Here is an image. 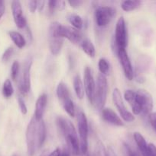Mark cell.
Masks as SVG:
<instances>
[{
  "mask_svg": "<svg viewBox=\"0 0 156 156\" xmlns=\"http://www.w3.org/2000/svg\"><path fill=\"white\" fill-rule=\"evenodd\" d=\"M14 93V88L12 85V82L9 79H6L3 83L2 86V94L6 98H9L12 96Z\"/></svg>",
  "mask_w": 156,
  "mask_h": 156,
  "instance_id": "cell-26",
  "label": "cell"
},
{
  "mask_svg": "<svg viewBox=\"0 0 156 156\" xmlns=\"http://www.w3.org/2000/svg\"><path fill=\"white\" fill-rule=\"evenodd\" d=\"M73 88H74V91L76 93V97L79 99L82 100L84 98V83H83L82 80H81L80 77L79 76H76L73 78Z\"/></svg>",
  "mask_w": 156,
  "mask_h": 156,
  "instance_id": "cell-21",
  "label": "cell"
},
{
  "mask_svg": "<svg viewBox=\"0 0 156 156\" xmlns=\"http://www.w3.org/2000/svg\"><path fill=\"white\" fill-rule=\"evenodd\" d=\"M114 50L116 54L122 49H125L127 46V32L125 21L123 17L118 19L115 29Z\"/></svg>",
  "mask_w": 156,
  "mask_h": 156,
  "instance_id": "cell-6",
  "label": "cell"
},
{
  "mask_svg": "<svg viewBox=\"0 0 156 156\" xmlns=\"http://www.w3.org/2000/svg\"><path fill=\"white\" fill-rule=\"evenodd\" d=\"M47 104V96L46 94H42L38 97L35 104V118L37 120H42L43 115L45 111L46 107Z\"/></svg>",
  "mask_w": 156,
  "mask_h": 156,
  "instance_id": "cell-17",
  "label": "cell"
},
{
  "mask_svg": "<svg viewBox=\"0 0 156 156\" xmlns=\"http://www.w3.org/2000/svg\"><path fill=\"white\" fill-rule=\"evenodd\" d=\"M47 5H48V13L49 15H53L54 12L56 11V1L54 0H51L47 2Z\"/></svg>",
  "mask_w": 156,
  "mask_h": 156,
  "instance_id": "cell-35",
  "label": "cell"
},
{
  "mask_svg": "<svg viewBox=\"0 0 156 156\" xmlns=\"http://www.w3.org/2000/svg\"><path fill=\"white\" fill-rule=\"evenodd\" d=\"M125 101L129 104L133 114L136 115H148L153 109V99L148 91L139 89L137 91L126 90L124 94Z\"/></svg>",
  "mask_w": 156,
  "mask_h": 156,
  "instance_id": "cell-1",
  "label": "cell"
},
{
  "mask_svg": "<svg viewBox=\"0 0 156 156\" xmlns=\"http://www.w3.org/2000/svg\"><path fill=\"white\" fill-rule=\"evenodd\" d=\"M59 32L63 38H67L68 41L74 44H78L81 42L82 34L80 30L73 28V27L64 26L61 24L59 27Z\"/></svg>",
  "mask_w": 156,
  "mask_h": 156,
  "instance_id": "cell-13",
  "label": "cell"
},
{
  "mask_svg": "<svg viewBox=\"0 0 156 156\" xmlns=\"http://www.w3.org/2000/svg\"><path fill=\"white\" fill-rule=\"evenodd\" d=\"M62 107L64 108V111L67 112V114H68L70 117H73L75 116V107L74 104H73V101L71 100V98L69 99V100L66 101L65 102H64L63 104H61Z\"/></svg>",
  "mask_w": 156,
  "mask_h": 156,
  "instance_id": "cell-28",
  "label": "cell"
},
{
  "mask_svg": "<svg viewBox=\"0 0 156 156\" xmlns=\"http://www.w3.org/2000/svg\"><path fill=\"white\" fill-rule=\"evenodd\" d=\"M113 101L114 105L116 106V109L119 111V114H120L121 117L124 120V121L128 122H132L135 120V117L131 112L127 110L125 108V104L123 102V99H122V94H121L120 91L118 88H115L113 91Z\"/></svg>",
  "mask_w": 156,
  "mask_h": 156,
  "instance_id": "cell-9",
  "label": "cell"
},
{
  "mask_svg": "<svg viewBox=\"0 0 156 156\" xmlns=\"http://www.w3.org/2000/svg\"><path fill=\"white\" fill-rule=\"evenodd\" d=\"M81 47L82 50L86 54L90 57H94L96 55V49H95L94 45L90 40L87 39L81 43Z\"/></svg>",
  "mask_w": 156,
  "mask_h": 156,
  "instance_id": "cell-23",
  "label": "cell"
},
{
  "mask_svg": "<svg viewBox=\"0 0 156 156\" xmlns=\"http://www.w3.org/2000/svg\"><path fill=\"white\" fill-rule=\"evenodd\" d=\"M120 62L121 66H122V70L125 74V77L129 81H132L134 79V72H133L132 66L131 61H130L129 57L128 56L125 49H122L117 53V55Z\"/></svg>",
  "mask_w": 156,
  "mask_h": 156,
  "instance_id": "cell-12",
  "label": "cell"
},
{
  "mask_svg": "<svg viewBox=\"0 0 156 156\" xmlns=\"http://www.w3.org/2000/svg\"><path fill=\"white\" fill-rule=\"evenodd\" d=\"M58 128L65 138L69 149L73 155H80V141L76 129L70 120L60 117L57 120Z\"/></svg>",
  "mask_w": 156,
  "mask_h": 156,
  "instance_id": "cell-2",
  "label": "cell"
},
{
  "mask_svg": "<svg viewBox=\"0 0 156 156\" xmlns=\"http://www.w3.org/2000/svg\"><path fill=\"white\" fill-rule=\"evenodd\" d=\"M98 67H99L100 74L103 75V76H106L110 73V63L105 58L99 59V62H98Z\"/></svg>",
  "mask_w": 156,
  "mask_h": 156,
  "instance_id": "cell-27",
  "label": "cell"
},
{
  "mask_svg": "<svg viewBox=\"0 0 156 156\" xmlns=\"http://www.w3.org/2000/svg\"><path fill=\"white\" fill-rule=\"evenodd\" d=\"M87 156H108V154L104 149L103 146L101 143H99L95 147L94 151Z\"/></svg>",
  "mask_w": 156,
  "mask_h": 156,
  "instance_id": "cell-29",
  "label": "cell"
},
{
  "mask_svg": "<svg viewBox=\"0 0 156 156\" xmlns=\"http://www.w3.org/2000/svg\"><path fill=\"white\" fill-rule=\"evenodd\" d=\"M133 137H134L135 142H136V145L140 153L142 154V156H148V146L146 141H145V138L139 132H136L133 134Z\"/></svg>",
  "mask_w": 156,
  "mask_h": 156,
  "instance_id": "cell-19",
  "label": "cell"
},
{
  "mask_svg": "<svg viewBox=\"0 0 156 156\" xmlns=\"http://www.w3.org/2000/svg\"><path fill=\"white\" fill-rule=\"evenodd\" d=\"M84 86L86 94L87 96L90 104L93 105L95 95V89H96V83L92 73L91 69L89 66H86L84 74Z\"/></svg>",
  "mask_w": 156,
  "mask_h": 156,
  "instance_id": "cell-11",
  "label": "cell"
},
{
  "mask_svg": "<svg viewBox=\"0 0 156 156\" xmlns=\"http://www.w3.org/2000/svg\"><path fill=\"white\" fill-rule=\"evenodd\" d=\"M5 10H6L5 2L3 1H0V19H1L2 17L3 16V15H4Z\"/></svg>",
  "mask_w": 156,
  "mask_h": 156,
  "instance_id": "cell-40",
  "label": "cell"
},
{
  "mask_svg": "<svg viewBox=\"0 0 156 156\" xmlns=\"http://www.w3.org/2000/svg\"><path fill=\"white\" fill-rule=\"evenodd\" d=\"M18 106H19L20 111H21V114H22L23 115H25L28 112V108L22 98L18 97Z\"/></svg>",
  "mask_w": 156,
  "mask_h": 156,
  "instance_id": "cell-33",
  "label": "cell"
},
{
  "mask_svg": "<svg viewBox=\"0 0 156 156\" xmlns=\"http://www.w3.org/2000/svg\"><path fill=\"white\" fill-rule=\"evenodd\" d=\"M148 118H149L150 124H151L154 130L156 132V112L151 113L149 116H148Z\"/></svg>",
  "mask_w": 156,
  "mask_h": 156,
  "instance_id": "cell-34",
  "label": "cell"
},
{
  "mask_svg": "<svg viewBox=\"0 0 156 156\" xmlns=\"http://www.w3.org/2000/svg\"><path fill=\"white\" fill-rule=\"evenodd\" d=\"M151 65V59L147 56H141L139 57L137 61V66H136V80L139 83H143L145 81L143 74L147 72Z\"/></svg>",
  "mask_w": 156,
  "mask_h": 156,
  "instance_id": "cell-14",
  "label": "cell"
},
{
  "mask_svg": "<svg viewBox=\"0 0 156 156\" xmlns=\"http://www.w3.org/2000/svg\"><path fill=\"white\" fill-rule=\"evenodd\" d=\"M38 121L35 117L32 118L26 129V145L28 156H33L37 150V127Z\"/></svg>",
  "mask_w": 156,
  "mask_h": 156,
  "instance_id": "cell-7",
  "label": "cell"
},
{
  "mask_svg": "<svg viewBox=\"0 0 156 156\" xmlns=\"http://www.w3.org/2000/svg\"><path fill=\"white\" fill-rule=\"evenodd\" d=\"M57 96H58V100L60 101L61 104L70 99L69 89L67 85L64 82H61L58 84V87H57Z\"/></svg>",
  "mask_w": 156,
  "mask_h": 156,
  "instance_id": "cell-20",
  "label": "cell"
},
{
  "mask_svg": "<svg viewBox=\"0 0 156 156\" xmlns=\"http://www.w3.org/2000/svg\"><path fill=\"white\" fill-rule=\"evenodd\" d=\"M61 156H70V152L68 150H64V152H61Z\"/></svg>",
  "mask_w": 156,
  "mask_h": 156,
  "instance_id": "cell-43",
  "label": "cell"
},
{
  "mask_svg": "<svg viewBox=\"0 0 156 156\" xmlns=\"http://www.w3.org/2000/svg\"><path fill=\"white\" fill-rule=\"evenodd\" d=\"M12 11L14 21L17 27L20 29L24 28L27 25V21L23 15L22 7L19 1L12 2Z\"/></svg>",
  "mask_w": 156,
  "mask_h": 156,
  "instance_id": "cell-15",
  "label": "cell"
},
{
  "mask_svg": "<svg viewBox=\"0 0 156 156\" xmlns=\"http://www.w3.org/2000/svg\"><path fill=\"white\" fill-rule=\"evenodd\" d=\"M142 5L141 1H123L121 3V7L125 12H132L139 9Z\"/></svg>",
  "mask_w": 156,
  "mask_h": 156,
  "instance_id": "cell-25",
  "label": "cell"
},
{
  "mask_svg": "<svg viewBox=\"0 0 156 156\" xmlns=\"http://www.w3.org/2000/svg\"><path fill=\"white\" fill-rule=\"evenodd\" d=\"M13 53H14L13 47H8V48L5 50L4 53H3L2 56V61L4 62H8V61L11 59Z\"/></svg>",
  "mask_w": 156,
  "mask_h": 156,
  "instance_id": "cell-32",
  "label": "cell"
},
{
  "mask_svg": "<svg viewBox=\"0 0 156 156\" xmlns=\"http://www.w3.org/2000/svg\"><path fill=\"white\" fill-rule=\"evenodd\" d=\"M9 37L12 39V41H13L14 44H15L17 47L21 49L25 46L26 44V41L24 39V37L18 31H12L9 32Z\"/></svg>",
  "mask_w": 156,
  "mask_h": 156,
  "instance_id": "cell-22",
  "label": "cell"
},
{
  "mask_svg": "<svg viewBox=\"0 0 156 156\" xmlns=\"http://www.w3.org/2000/svg\"><path fill=\"white\" fill-rule=\"evenodd\" d=\"M13 156H18V155H14Z\"/></svg>",
  "mask_w": 156,
  "mask_h": 156,
  "instance_id": "cell-44",
  "label": "cell"
},
{
  "mask_svg": "<svg viewBox=\"0 0 156 156\" xmlns=\"http://www.w3.org/2000/svg\"><path fill=\"white\" fill-rule=\"evenodd\" d=\"M61 149H60L59 148H57V149H54L53 152H50L48 156H61Z\"/></svg>",
  "mask_w": 156,
  "mask_h": 156,
  "instance_id": "cell-41",
  "label": "cell"
},
{
  "mask_svg": "<svg viewBox=\"0 0 156 156\" xmlns=\"http://www.w3.org/2000/svg\"><path fill=\"white\" fill-rule=\"evenodd\" d=\"M32 66V59L28 57L24 62L20 79L18 81V89L23 95L28 94L31 90V69Z\"/></svg>",
  "mask_w": 156,
  "mask_h": 156,
  "instance_id": "cell-8",
  "label": "cell"
},
{
  "mask_svg": "<svg viewBox=\"0 0 156 156\" xmlns=\"http://www.w3.org/2000/svg\"><path fill=\"white\" fill-rule=\"evenodd\" d=\"M77 126L80 136V155H85L88 150V122L84 112L77 115Z\"/></svg>",
  "mask_w": 156,
  "mask_h": 156,
  "instance_id": "cell-5",
  "label": "cell"
},
{
  "mask_svg": "<svg viewBox=\"0 0 156 156\" xmlns=\"http://www.w3.org/2000/svg\"><path fill=\"white\" fill-rule=\"evenodd\" d=\"M65 9V2L56 1V10L62 11Z\"/></svg>",
  "mask_w": 156,
  "mask_h": 156,
  "instance_id": "cell-39",
  "label": "cell"
},
{
  "mask_svg": "<svg viewBox=\"0 0 156 156\" xmlns=\"http://www.w3.org/2000/svg\"><path fill=\"white\" fill-rule=\"evenodd\" d=\"M20 64L18 61H15L12 63V68H11V76H12V79L14 81H16L20 74Z\"/></svg>",
  "mask_w": 156,
  "mask_h": 156,
  "instance_id": "cell-30",
  "label": "cell"
},
{
  "mask_svg": "<svg viewBox=\"0 0 156 156\" xmlns=\"http://www.w3.org/2000/svg\"><path fill=\"white\" fill-rule=\"evenodd\" d=\"M107 93H108V82L106 77L102 74H99L96 84L95 95L93 105L99 111H102L106 101Z\"/></svg>",
  "mask_w": 156,
  "mask_h": 156,
  "instance_id": "cell-3",
  "label": "cell"
},
{
  "mask_svg": "<svg viewBox=\"0 0 156 156\" xmlns=\"http://www.w3.org/2000/svg\"><path fill=\"white\" fill-rule=\"evenodd\" d=\"M61 24L57 21L52 22L49 27L48 41L49 48L50 53L54 56H57L61 52L64 44V38L61 36L59 32V27Z\"/></svg>",
  "mask_w": 156,
  "mask_h": 156,
  "instance_id": "cell-4",
  "label": "cell"
},
{
  "mask_svg": "<svg viewBox=\"0 0 156 156\" xmlns=\"http://www.w3.org/2000/svg\"><path fill=\"white\" fill-rule=\"evenodd\" d=\"M47 136V129L44 120H41L38 121L37 127V149H40L44 143Z\"/></svg>",
  "mask_w": 156,
  "mask_h": 156,
  "instance_id": "cell-18",
  "label": "cell"
},
{
  "mask_svg": "<svg viewBox=\"0 0 156 156\" xmlns=\"http://www.w3.org/2000/svg\"><path fill=\"white\" fill-rule=\"evenodd\" d=\"M28 9L32 13H35V11L38 9V1H29Z\"/></svg>",
  "mask_w": 156,
  "mask_h": 156,
  "instance_id": "cell-36",
  "label": "cell"
},
{
  "mask_svg": "<svg viewBox=\"0 0 156 156\" xmlns=\"http://www.w3.org/2000/svg\"><path fill=\"white\" fill-rule=\"evenodd\" d=\"M124 149H125L127 156H142L139 149H132L128 144H124Z\"/></svg>",
  "mask_w": 156,
  "mask_h": 156,
  "instance_id": "cell-31",
  "label": "cell"
},
{
  "mask_svg": "<svg viewBox=\"0 0 156 156\" xmlns=\"http://www.w3.org/2000/svg\"><path fill=\"white\" fill-rule=\"evenodd\" d=\"M44 3H45V2L44 1L38 2V10L39 11V12H41V11L43 10V9H44Z\"/></svg>",
  "mask_w": 156,
  "mask_h": 156,
  "instance_id": "cell-42",
  "label": "cell"
},
{
  "mask_svg": "<svg viewBox=\"0 0 156 156\" xmlns=\"http://www.w3.org/2000/svg\"><path fill=\"white\" fill-rule=\"evenodd\" d=\"M116 15V9L109 6H101L96 9L95 12V19L97 26L106 27L113 20Z\"/></svg>",
  "mask_w": 156,
  "mask_h": 156,
  "instance_id": "cell-10",
  "label": "cell"
},
{
  "mask_svg": "<svg viewBox=\"0 0 156 156\" xmlns=\"http://www.w3.org/2000/svg\"><path fill=\"white\" fill-rule=\"evenodd\" d=\"M68 3L72 8L77 9V8H79L84 3V2L80 1V0H75V1H68Z\"/></svg>",
  "mask_w": 156,
  "mask_h": 156,
  "instance_id": "cell-38",
  "label": "cell"
},
{
  "mask_svg": "<svg viewBox=\"0 0 156 156\" xmlns=\"http://www.w3.org/2000/svg\"><path fill=\"white\" fill-rule=\"evenodd\" d=\"M148 156H156V146L152 143L148 146Z\"/></svg>",
  "mask_w": 156,
  "mask_h": 156,
  "instance_id": "cell-37",
  "label": "cell"
},
{
  "mask_svg": "<svg viewBox=\"0 0 156 156\" xmlns=\"http://www.w3.org/2000/svg\"><path fill=\"white\" fill-rule=\"evenodd\" d=\"M102 117L103 120L107 123L116 126H123L124 123L120 117L111 109L106 108L102 110Z\"/></svg>",
  "mask_w": 156,
  "mask_h": 156,
  "instance_id": "cell-16",
  "label": "cell"
},
{
  "mask_svg": "<svg viewBox=\"0 0 156 156\" xmlns=\"http://www.w3.org/2000/svg\"><path fill=\"white\" fill-rule=\"evenodd\" d=\"M68 21L73 25V28L76 30H81L84 26V21L82 18L76 14H71L68 16Z\"/></svg>",
  "mask_w": 156,
  "mask_h": 156,
  "instance_id": "cell-24",
  "label": "cell"
}]
</instances>
